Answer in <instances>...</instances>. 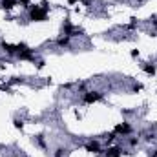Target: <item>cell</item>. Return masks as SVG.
I'll return each instance as SVG.
<instances>
[{
	"label": "cell",
	"instance_id": "obj_1",
	"mask_svg": "<svg viewBox=\"0 0 157 157\" xmlns=\"http://www.w3.org/2000/svg\"><path fill=\"white\" fill-rule=\"evenodd\" d=\"M29 17H31V20H35V22H44V20L48 18V4L44 2L42 7H39V6L31 7V9H29Z\"/></svg>",
	"mask_w": 157,
	"mask_h": 157
},
{
	"label": "cell",
	"instance_id": "obj_2",
	"mask_svg": "<svg viewBox=\"0 0 157 157\" xmlns=\"http://www.w3.org/2000/svg\"><path fill=\"white\" fill-rule=\"evenodd\" d=\"M102 95L101 93H97V91H88L86 95H84V102H88V104H91V102H95V101H99Z\"/></svg>",
	"mask_w": 157,
	"mask_h": 157
},
{
	"label": "cell",
	"instance_id": "obj_3",
	"mask_svg": "<svg viewBox=\"0 0 157 157\" xmlns=\"http://www.w3.org/2000/svg\"><path fill=\"white\" fill-rule=\"evenodd\" d=\"M130 130H132V126L128 122H122V124L115 126V133H130Z\"/></svg>",
	"mask_w": 157,
	"mask_h": 157
},
{
	"label": "cell",
	"instance_id": "obj_4",
	"mask_svg": "<svg viewBox=\"0 0 157 157\" xmlns=\"http://www.w3.org/2000/svg\"><path fill=\"white\" fill-rule=\"evenodd\" d=\"M18 57L20 59H24V60H33L35 57H33V53H31V49H22V51H18Z\"/></svg>",
	"mask_w": 157,
	"mask_h": 157
},
{
	"label": "cell",
	"instance_id": "obj_5",
	"mask_svg": "<svg viewBox=\"0 0 157 157\" xmlns=\"http://www.w3.org/2000/svg\"><path fill=\"white\" fill-rule=\"evenodd\" d=\"M121 148H110L108 152H106V157H121Z\"/></svg>",
	"mask_w": 157,
	"mask_h": 157
},
{
	"label": "cell",
	"instance_id": "obj_6",
	"mask_svg": "<svg viewBox=\"0 0 157 157\" xmlns=\"http://www.w3.org/2000/svg\"><path fill=\"white\" fill-rule=\"evenodd\" d=\"M2 46H4V49H6L7 53H15V51H18V46H11V44H6V42H4Z\"/></svg>",
	"mask_w": 157,
	"mask_h": 157
},
{
	"label": "cell",
	"instance_id": "obj_7",
	"mask_svg": "<svg viewBox=\"0 0 157 157\" xmlns=\"http://www.w3.org/2000/svg\"><path fill=\"white\" fill-rule=\"evenodd\" d=\"M86 148H88V152H99V143H95V141H93V143H90Z\"/></svg>",
	"mask_w": 157,
	"mask_h": 157
},
{
	"label": "cell",
	"instance_id": "obj_8",
	"mask_svg": "<svg viewBox=\"0 0 157 157\" xmlns=\"http://www.w3.org/2000/svg\"><path fill=\"white\" fill-rule=\"evenodd\" d=\"M15 4H17V0H2V6H4L6 9H11Z\"/></svg>",
	"mask_w": 157,
	"mask_h": 157
},
{
	"label": "cell",
	"instance_id": "obj_9",
	"mask_svg": "<svg viewBox=\"0 0 157 157\" xmlns=\"http://www.w3.org/2000/svg\"><path fill=\"white\" fill-rule=\"evenodd\" d=\"M144 71H146L148 75H154V73H155V66H150V64H146V66H144Z\"/></svg>",
	"mask_w": 157,
	"mask_h": 157
},
{
	"label": "cell",
	"instance_id": "obj_10",
	"mask_svg": "<svg viewBox=\"0 0 157 157\" xmlns=\"http://www.w3.org/2000/svg\"><path fill=\"white\" fill-rule=\"evenodd\" d=\"M70 44V37H62V39H59V46H68Z\"/></svg>",
	"mask_w": 157,
	"mask_h": 157
},
{
	"label": "cell",
	"instance_id": "obj_11",
	"mask_svg": "<svg viewBox=\"0 0 157 157\" xmlns=\"http://www.w3.org/2000/svg\"><path fill=\"white\" fill-rule=\"evenodd\" d=\"M15 126H17V128H22V121L17 119V121H15Z\"/></svg>",
	"mask_w": 157,
	"mask_h": 157
},
{
	"label": "cell",
	"instance_id": "obj_12",
	"mask_svg": "<svg viewBox=\"0 0 157 157\" xmlns=\"http://www.w3.org/2000/svg\"><path fill=\"white\" fill-rule=\"evenodd\" d=\"M62 154H64V150H57V155L55 157H62Z\"/></svg>",
	"mask_w": 157,
	"mask_h": 157
},
{
	"label": "cell",
	"instance_id": "obj_13",
	"mask_svg": "<svg viewBox=\"0 0 157 157\" xmlns=\"http://www.w3.org/2000/svg\"><path fill=\"white\" fill-rule=\"evenodd\" d=\"M20 2H22V4H29V0H20Z\"/></svg>",
	"mask_w": 157,
	"mask_h": 157
},
{
	"label": "cell",
	"instance_id": "obj_14",
	"mask_svg": "<svg viewBox=\"0 0 157 157\" xmlns=\"http://www.w3.org/2000/svg\"><path fill=\"white\" fill-rule=\"evenodd\" d=\"M68 2H70V4H75V2H78V0H68Z\"/></svg>",
	"mask_w": 157,
	"mask_h": 157
},
{
	"label": "cell",
	"instance_id": "obj_15",
	"mask_svg": "<svg viewBox=\"0 0 157 157\" xmlns=\"http://www.w3.org/2000/svg\"><path fill=\"white\" fill-rule=\"evenodd\" d=\"M150 157H157V152H154V154H152V155H150Z\"/></svg>",
	"mask_w": 157,
	"mask_h": 157
},
{
	"label": "cell",
	"instance_id": "obj_16",
	"mask_svg": "<svg viewBox=\"0 0 157 157\" xmlns=\"http://www.w3.org/2000/svg\"><path fill=\"white\" fill-rule=\"evenodd\" d=\"M154 26H155V28H157V20H154Z\"/></svg>",
	"mask_w": 157,
	"mask_h": 157
}]
</instances>
